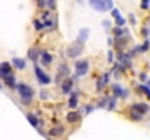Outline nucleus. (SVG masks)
Wrapping results in <instances>:
<instances>
[{"instance_id": "obj_16", "label": "nucleus", "mask_w": 150, "mask_h": 140, "mask_svg": "<svg viewBox=\"0 0 150 140\" xmlns=\"http://www.w3.org/2000/svg\"><path fill=\"white\" fill-rule=\"evenodd\" d=\"M77 92H73L70 95V98H69V101H67V105L70 107V108H76L77 105H79V102H77Z\"/></svg>"}, {"instance_id": "obj_21", "label": "nucleus", "mask_w": 150, "mask_h": 140, "mask_svg": "<svg viewBox=\"0 0 150 140\" xmlns=\"http://www.w3.org/2000/svg\"><path fill=\"white\" fill-rule=\"evenodd\" d=\"M26 118H28V121H29L34 127H38V120H37V117H35L34 114H26Z\"/></svg>"}, {"instance_id": "obj_20", "label": "nucleus", "mask_w": 150, "mask_h": 140, "mask_svg": "<svg viewBox=\"0 0 150 140\" xmlns=\"http://www.w3.org/2000/svg\"><path fill=\"white\" fill-rule=\"evenodd\" d=\"M106 82H108V75H103V76H100L99 77V82H98V91H100L105 85H106Z\"/></svg>"}, {"instance_id": "obj_3", "label": "nucleus", "mask_w": 150, "mask_h": 140, "mask_svg": "<svg viewBox=\"0 0 150 140\" xmlns=\"http://www.w3.org/2000/svg\"><path fill=\"white\" fill-rule=\"evenodd\" d=\"M74 69H76L77 76H85L89 70V61L88 60H77L74 64Z\"/></svg>"}, {"instance_id": "obj_11", "label": "nucleus", "mask_w": 150, "mask_h": 140, "mask_svg": "<svg viewBox=\"0 0 150 140\" xmlns=\"http://www.w3.org/2000/svg\"><path fill=\"white\" fill-rule=\"evenodd\" d=\"M71 86H73V79H70V77H69V79L63 80V82H61V93H64V95L70 93Z\"/></svg>"}, {"instance_id": "obj_30", "label": "nucleus", "mask_w": 150, "mask_h": 140, "mask_svg": "<svg viewBox=\"0 0 150 140\" xmlns=\"http://www.w3.org/2000/svg\"><path fill=\"white\" fill-rule=\"evenodd\" d=\"M140 79H142V80H146V79H147L146 73H142V75H140Z\"/></svg>"}, {"instance_id": "obj_10", "label": "nucleus", "mask_w": 150, "mask_h": 140, "mask_svg": "<svg viewBox=\"0 0 150 140\" xmlns=\"http://www.w3.org/2000/svg\"><path fill=\"white\" fill-rule=\"evenodd\" d=\"M134 111H137V112H140L142 115H144L146 112H149L150 107L147 104H144V102H139V104H133V107H131Z\"/></svg>"}, {"instance_id": "obj_12", "label": "nucleus", "mask_w": 150, "mask_h": 140, "mask_svg": "<svg viewBox=\"0 0 150 140\" xmlns=\"http://www.w3.org/2000/svg\"><path fill=\"white\" fill-rule=\"evenodd\" d=\"M88 38H89V29H88V28H83V29L79 31V37H77V41H76V43H79V44L83 45Z\"/></svg>"}, {"instance_id": "obj_15", "label": "nucleus", "mask_w": 150, "mask_h": 140, "mask_svg": "<svg viewBox=\"0 0 150 140\" xmlns=\"http://www.w3.org/2000/svg\"><path fill=\"white\" fill-rule=\"evenodd\" d=\"M66 120H67L69 123L74 124V123H77V121L80 120V114H79V112H74V111H71V112H69V114L66 115Z\"/></svg>"}, {"instance_id": "obj_19", "label": "nucleus", "mask_w": 150, "mask_h": 140, "mask_svg": "<svg viewBox=\"0 0 150 140\" xmlns=\"http://www.w3.org/2000/svg\"><path fill=\"white\" fill-rule=\"evenodd\" d=\"M4 79V82H6V85L9 86V88H15L16 86V83H15V77L10 75V76H6V77H3Z\"/></svg>"}, {"instance_id": "obj_17", "label": "nucleus", "mask_w": 150, "mask_h": 140, "mask_svg": "<svg viewBox=\"0 0 150 140\" xmlns=\"http://www.w3.org/2000/svg\"><path fill=\"white\" fill-rule=\"evenodd\" d=\"M64 133V129L61 127V126H55V127H52L50 130V134L51 136H55V137H58V136H61Z\"/></svg>"}, {"instance_id": "obj_13", "label": "nucleus", "mask_w": 150, "mask_h": 140, "mask_svg": "<svg viewBox=\"0 0 150 140\" xmlns=\"http://www.w3.org/2000/svg\"><path fill=\"white\" fill-rule=\"evenodd\" d=\"M12 64L18 69V70H23L25 67H26V63H25V60L23 58H19V57H15V58H12Z\"/></svg>"}, {"instance_id": "obj_2", "label": "nucleus", "mask_w": 150, "mask_h": 140, "mask_svg": "<svg viewBox=\"0 0 150 140\" xmlns=\"http://www.w3.org/2000/svg\"><path fill=\"white\" fill-rule=\"evenodd\" d=\"M89 4L95 10H98V12H106V10H109V9L114 7V3L112 1H108V0H91Z\"/></svg>"}, {"instance_id": "obj_8", "label": "nucleus", "mask_w": 150, "mask_h": 140, "mask_svg": "<svg viewBox=\"0 0 150 140\" xmlns=\"http://www.w3.org/2000/svg\"><path fill=\"white\" fill-rule=\"evenodd\" d=\"M111 15H112V18L115 19V23H117V26H118V28H121V26H124V25L127 23V21L121 16V13H120V10H118V9H112Z\"/></svg>"}, {"instance_id": "obj_29", "label": "nucleus", "mask_w": 150, "mask_h": 140, "mask_svg": "<svg viewBox=\"0 0 150 140\" xmlns=\"http://www.w3.org/2000/svg\"><path fill=\"white\" fill-rule=\"evenodd\" d=\"M47 93H48V92H45V91H41V98H42V99H45V98L48 96Z\"/></svg>"}, {"instance_id": "obj_23", "label": "nucleus", "mask_w": 150, "mask_h": 140, "mask_svg": "<svg viewBox=\"0 0 150 140\" xmlns=\"http://www.w3.org/2000/svg\"><path fill=\"white\" fill-rule=\"evenodd\" d=\"M28 55H29V58H31V60H34V61H35V60H37V57H38V50H37V48H31V50H29V53H28Z\"/></svg>"}, {"instance_id": "obj_31", "label": "nucleus", "mask_w": 150, "mask_h": 140, "mask_svg": "<svg viewBox=\"0 0 150 140\" xmlns=\"http://www.w3.org/2000/svg\"><path fill=\"white\" fill-rule=\"evenodd\" d=\"M142 34H143V37H147V28H144V29L142 31Z\"/></svg>"}, {"instance_id": "obj_28", "label": "nucleus", "mask_w": 150, "mask_h": 140, "mask_svg": "<svg viewBox=\"0 0 150 140\" xmlns=\"http://www.w3.org/2000/svg\"><path fill=\"white\" fill-rule=\"evenodd\" d=\"M102 25H103V28H106V29H108V28H109V21H103V22H102Z\"/></svg>"}, {"instance_id": "obj_7", "label": "nucleus", "mask_w": 150, "mask_h": 140, "mask_svg": "<svg viewBox=\"0 0 150 140\" xmlns=\"http://www.w3.org/2000/svg\"><path fill=\"white\" fill-rule=\"evenodd\" d=\"M112 93H114V98H127L128 96V91L124 89L121 85L115 83L112 85Z\"/></svg>"}, {"instance_id": "obj_27", "label": "nucleus", "mask_w": 150, "mask_h": 140, "mask_svg": "<svg viewBox=\"0 0 150 140\" xmlns=\"http://www.w3.org/2000/svg\"><path fill=\"white\" fill-rule=\"evenodd\" d=\"M128 18H130V22H131L133 25H136V19H134V15H133V13H130V16H128Z\"/></svg>"}, {"instance_id": "obj_4", "label": "nucleus", "mask_w": 150, "mask_h": 140, "mask_svg": "<svg viewBox=\"0 0 150 140\" xmlns=\"http://www.w3.org/2000/svg\"><path fill=\"white\" fill-rule=\"evenodd\" d=\"M35 75H37V79H38V82L41 85H48V83H51V77L47 73H44V70H41V67L37 66V64H35Z\"/></svg>"}, {"instance_id": "obj_9", "label": "nucleus", "mask_w": 150, "mask_h": 140, "mask_svg": "<svg viewBox=\"0 0 150 140\" xmlns=\"http://www.w3.org/2000/svg\"><path fill=\"white\" fill-rule=\"evenodd\" d=\"M10 75H12V64L9 61L0 63V76L6 77V76H10Z\"/></svg>"}, {"instance_id": "obj_25", "label": "nucleus", "mask_w": 150, "mask_h": 140, "mask_svg": "<svg viewBox=\"0 0 150 140\" xmlns=\"http://www.w3.org/2000/svg\"><path fill=\"white\" fill-rule=\"evenodd\" d=\"M106 104H108V107H106V108H108L109 111H111V109H114V108H115V98H114V99L106 101Z\"/></svg>"}, {"instance_id": "obj_6", "label": "nucleus", "mask_w": 150, "mask_h": 140, "mask_svg": "<svg viewBox=\"0 0 150 140\" xmlns=\"http://www.w3.org/2000/svg\"><path fill=\"white\" fill-rule=\"evenodd\" d=\"M82 51H83V45L79 44V43H74L73 45H70L67 48V55L71 57V58H74V57H77Z\"/></svg>"}, {"instance_id": "obj_1", "label": "nucleus", "mask_w": 150, "mask_h": 140, "mask_svg": "<svg viewBox=\"0 0 150 140\" xmlns=\"http://www.w3.org/2000/svg\"><path fill=\"white\" fill-rule=\"evenodd\" d=\"M16 89H18L19 98H21V101L23 104L28 105L32 101V98H34V89L29 85H26V83H18L16 85Z\"/></svg>"}, {"instance_id": "obj_26", "label": "nucleus", "mask_w": 150, "mask_h": 140, "mask_svg": "<svg viewBox=\"0 0 150 140\" xmlns=\"http://www.w3.org/2000/svg\"><path fill=\"white\" fill-rule=\"evenodd\" d=\"M140 6H142V9H147V7L150 6V1H149V0H146V1H143Z\"/></svg>"}, {"instance_id": "obj_24", "label": "nucleus", "mask_w": 150, "mask_h": 140, "mask_svg": "<svg viewBox=\"0 0 150 140\" xmlns=\"http://www.w3.org/2000/svg\"><path fill=\"white\" fill-rule=\"evenodd\" d=\"M137 88H139V91H142V92L144 93V95H146V96H147V98L150 99V88L144 86V85H139Z\"/></svg>"}, {"instance_id": "obj_14", "label": "nucleus", "mask_w": 150, "mask_h": 140, "mask_svg": "<svg viewBox=\"0 0 150 140\" xmlns=\"http://www.w3.org/2000/svg\"><path fill=\"white\" fill-rule=\"evenodd\" d=\"M51 63H52V55L50 53H47V51L41 53V64L42 66H50Z\"/></svg>"}, {"instance_id": "obj_22", "label": "nucleus", "mask_w": 150, "mask_h": 140, "mask_svg": "<svg viewBox=\"0 0 150 140\" xmlns=\"http://www.w3.org/2000/svg\"><path fill=\"white\" fill-rule=\"evenodd\" d=\"M112 32H114V35H115V38H121L122 35H125V32L121 29V28H118V26H115V28H112Z\"/></svg>"}, {"instance_id": "obj_32", "label": "nucleus", "mask_w": 150, "mask_h": 140, "mask_svg": "<svg viewBox=\"0 0 150 140\" xmlns=\"http://www.w3.org/2000/svg\"><path fill=\"white\" fill-rule=\"evenodd\" d=\"M0 88H1V85H0Z\"/></svg>"}, {"instance_id": "obj_5", "label": "nucleus", "mask_w": 150, "mask_h": 140, "mask_svg": "<svg viewBox=\"0 0 150 140\" xmlns=\"http://www.w3.org/2000/svg\"><path fill=\"white\" fill-rule=\"evenodd\" d=\"M69 66L67 64H60V67H58V72H57V76H55V83H61L63 80H66L67 79V76H69Z\"/></svg>"}, {"instance_id": "obj_18", "label": "nucleus", "mask_w": 150, "mask_h": 140, "mask_svg": "<svg viewBox=\"0 0 150 140\" xmlns=\"http://www.w3.org/2000/svg\"><path fill=\"white\" fill-rule=\"evenodd\" d=\"M128 115H130V118L134 120V121H142V120H143V115H142L140 112L134 111L133 108H130V114H128Z\"/></svg>"}]
</instances>
